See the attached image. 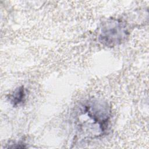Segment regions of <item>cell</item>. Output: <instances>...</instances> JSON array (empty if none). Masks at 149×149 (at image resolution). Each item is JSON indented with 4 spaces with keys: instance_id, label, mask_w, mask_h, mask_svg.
<instances>
[{
    "instance_id": "6da1fadb",
    "label": "cell",
    "mask_w": 149,
    "mask_h": 149,
    "mask_svg": "<svg viewBox=\"0 0 149 149\" xmlns=\"http://www.w3.org/2000/svg\"><path fill=\"white\" fill-rule=\"evenodd\" d=\"M127 33L124 23L118 20L111 19L102 25L99 40L104 45L113 47L120 44L126 37Z\"/></svg>"
},
{
    "instance_id": "7a4b0ae2",
    "label": "cell",
    "mask_w": 149,
    "mask_h": 149,
    "mask_svg": "<svg viewBox=\"0 0 149 149\" xmlns=\"http://www.w3.org/2000/svg\"><path fill=\"white\" fill-rule=\"evenodd\" d=\"M26 97V93L24 87H19L10 96V102L13 106L20 105L24 102Z\"/></svg>"
}]
</instances>
